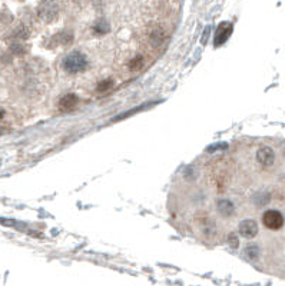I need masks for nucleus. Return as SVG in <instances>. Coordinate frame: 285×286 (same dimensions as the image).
<instances>
[{"label": "nucleus", "instance_id": "f257e3e1", "mask_svg": "<svg viewBox=\"0 0 285 286\" xmlns=\"http://www.w3.org/2000/svg\"><path fill=\"white\" fill-rule=\"evenodd\" d=\"M88 66V59L83 53L80 52H73L68 54L63 60V68L69 73H79L83 72Z\"/></svg>", "mask_w": 285, "mask_h": 286}, {"label": "nucleus", "instance_id": "f03ea898", "mask_svg": "<svg viewBox=\"0 0 285 286\" xmlns=\"http://www.w3.org/2000/svg\"><path fill=\"white\" fill-rule=\"evenodd\" d=\"M57 13H59V6H57L56 0H45L39 4L38 15L42 20H45L48 23L53 22L57 18Z\"/></svg>", "mask_w": 285, "mask_h": 286}, {"label": "nucleus", "instance_id": "7ed1b4c3", "mask_svg": "<svg viewBox=\"0 0 285 286\" xmlns=\"http://www.w3.org/2000/svg\"><path fill=\"white\" fill-rule=\"evenodd\" d=\"M262 223L265 225V228L271 231H278L284 226V216L278 211L269 209L262 214Z\"/></svg>", "mask_w": 285, "mask_h": 286}, {"label": "nucleus", "instance_id": "20e7f679", "mask_svg": "<svg viewBox=\"0 0 285 286\" xmlns=\"http://www.w3.org/2000/svg\"><path fill=\"white\" fill-rule=\"evenodd\" d=\"M232 30H234V27H232V24L229 23V22H222V23L219 24L214 35L215 48H219L221 45H224L229 39V36L232 35Z\"/></svg>", "mask_w": 285, "mask_h": 286}, {"label": "nucleus", "instance_id": "39448f33", "mask_svg": "<svg viewBox=\"0 0 285 286\" xmlns=\"http://www.w3.org/2000/svg\"><path fill=\"white\" fill-rule=\"evenodd\" d=\"M239 233L241 236L247 239H252L254 236H257L258 233V225L255 220L252 219H247V220H242L239 223Z\"/></svg>", "mask_w": 285, "mask_h": 286}, {"label": "nucleus", "instance_id": "423d86ee", "mask_svg": "<svg viewBox=\"0 0 285 286\" xmlns=\"http://www.w3.org/2000/svg\"><path fill=\"white\" fill-rule=\"evenodd\" d=\"M257 161L264 166H271L274 163V161H275V153H274V150L271 147L262 146L257 152Z\"/></svg>", "mask_w": 285, "mask_h": 286}, {"label": "nucleus", "instance_id": "0eeeda50", "mask_svg": "<svg viewBox=\"0 0 285 286\" xmlns=\"http://www.w3.org/2000/svg\"><path fill=\"white\" fill-rule=\"evenodd\" d=\"M216 208H218V212L222 214V216H225V217L234 214V212H235L234 203H232L231 200H228V199H221V200L218 202Z\"/></svg>", "mask_w": 285, "mask_h": 286}, {"label": "nucleus", "instance_id": "6e6552de", "mask_svg": "<svg viewBox=\"0 0 285 286\" xmlns=\"http://www.w3.org/2000/svg\"><path fill=\"white\" fill-rule=\"evenodd\" d=\"M76 105H77V96L75 93H68V95L62 96V99L59 100V107L62 110H72Z\"/></svg>", "mask_w": 285, "mask_h": 286}, {"label": "nucleus", "instance_id": "1a4fd4ad", "mask_svg": "<svg viewBox=\"0 0 285 286\" xmlns=\"http://www.w3.org/2000/svg\"><path fill=\"white\" fill-rule=\"evenodd\" d=\"M165 37H167V33L164 32V29L156 27V29L151 33V43H152L153 46H159V45L165 40Z\"/></svg>", "mask_w": 285, "mask_h": 286}, {"label": "nucleus", "instance_id": "9d476101", "mask_svg": "<svg viewBox=\"0 0 285 286\" xmlns=\"http://www.w3.org/2000/svg\"><path fill=\"white\" fill-rule=\"evenodd\" d=\"M94 29H95L96 33H99V35H106V33L111 30V26H109V23H108L105 19H102V20L96 22V24L94 26Z\"/></svg>", "mask_w": 285, "mask_h": 286}, {"label": "nucleus", "instance_id": "9b49d317", "mask_svg": "<svg viewBox=\"0 0 285 286\" xmlns=\"http://www.w3.org/2000/svg\"><path fill=\"white\" fill-rule=\"evenodd\" d=\"M114 88V80L112 79H105L102 82H99L97 85V92L99 93H106L108 90H111Z\"/></svg>", "mask_w": 285, "mask_h": 286}, {"label": "nucleus", "instance_id": "f8f14e48", "mask_svg": "<svg viewBox=\"0 0 285 286\" xmlns=\"http://www.w3.org/2000/svg\"><path fill=\"white\" fill-rule=\"evenodd\" d=\"M149 106H145V105H141V106H138L136 109H132V110H129V112H125V113H122V115H119L118 118H115L114 122H116V120L120 119H125V118H129L131 115H135V113H138V112H141L143 109H148Z\"/></svg>", "mask_w": 285, "mask_h": 286}, {"label": "nucleus", "instance_id": "ddd939ff", "mask_svg": "<svg viewBox=\"0 0 285 286\" xmlns=\"http://www.w3.org/2000/svg\"><path fill=\"white\" fill-rule=\"evenodd\" d=\"M142 66H143L142 56H138V57H135V59H133V60H131V63H129V68H131L132 71H139Z\"/></svg>", "mask_w": 285, "mask_h": 286}, {"label": "nucleus", "instance_id": "4468645a", "mask_svg": "<svg viewBox=\"0 0 285 286\" xmlns=\"http://www.w3.org/2000/svg\"><path fill=\"white\" fill-rule=\"evenodd\" d=\"M227 147H228L227 143H214V144L207 147V152L208 153H214V152H218V150H225Z\"/></svg>", "mask_w": 285, "mask_h": 286}, {"label": "nucleus", "instance_id": "2eb2a0df", "mask_svg": "<svg viewBox=\"0 0 285 286\" xmlns=\"http://www.w3.org/2000/svg\"><path fill=\"white\" fill-rule=\"evenodd\" d=\"M245 253H247V256H248V258H251V259H255V258L258 256L260 250H258V248H257V246H249V248H247Z\"/></svg>", "mask_w": 285, "mask_h": 286}, {"label": "nucleus", "instance_id": "dca6fc26", "mask_svg": "<svg viewBox=\"0 0 285 286\" xmlns=\"http://www.w3.org/2000/svg\"><path fill=\"white\" fill-rule=\"evenodd\" d=\"M16 37H22V39H26L27 37V35H29V32H27V29L24 27V26H19L16 30H15V33H13Z\"/></svg>", "mask_w": 285, "mask_h": 286}, {"label": "nucleus", "instance_id": "f3484780", "mask_svg": "<svg viewBox=\"0 0 285 286\" xmlns=\"http://www.w3.org/2000/svg\"><path fill=\"white\" fill-rule=\"evenodd\" d=\"M228 242H229V246H231V248H238L239 240H238L237 233H229V236H228Z\"/></svg>", "mask_w": 285, "mask_h": 286}, {"label": "nucleus", "instance_id": "a211bd4d", "mask_svg": "<svg viewBox=\"0 0 285 286\" xmlns=\"http://www.w3.org/2000/svg\"><path fill=\"white\" fill-rule=\"evenodd\" d=\"M209 30H211V27L208 26V27L205 29V32H204V37L201 39L202 45H205V43H207V40H208V36H209Z\"/></svg>", "mask_w": 285, "mask_h": 286}, {"label": "nucleus", "instance_id": "6ab92c4d", "mask_svg": "<svg viewBox=\"0 0 285 286\" xmlns=\"http://www.w3.org/2000/svg\"><path fill=\"white\" fill-rule=\"evenodd\" d=\"M3 116H4V112H3V110H0V119H1Z\"/></svg>", "mask_w": 285, "mask_h": 286}, {"label": "nucleus", "instance_id": "aec40b11", "mask_svg": "<svg viewBox=\"0 0 285 286\" xmlns=\"http://www.w3.org/2000/svg\"><path fill=\"white\" fill-rule=\"evenodd\" d=\"M284 156H285V149H284Z\"/></svg>", "mask_w": 285, "mask_h": 286}]
</instances>
